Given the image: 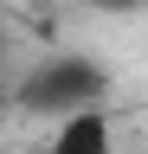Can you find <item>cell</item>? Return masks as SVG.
Returning <instances> with one entry per match:
<instances>
[{"instance_id": "6da1fadb", "label": "cell", "mask_w": 148, "mask_h": 154, "mask_svg": "<svg viewBox=\"0 0 148 154\" xmlns=\"http://www.w3.org/2000/svg\"><path fill=\"white\" fill-rule=\"evenodd\" d=\"M103 96H109V71L97 58H77V51L39 58V64L13 84V103L32 109V116H71L84 103H103Z\"/></svg>"}, {"instance_id": "3957f363", "label": "cell", "mask_w": 148, "mask_h": 154, "mask_svg": "<svg viewBox=\"0 0 148 154\" xmlns=\"http://www.w3.org/2000/svg\"><path fill=\"white\" fill-rule=\"evenodd\" d=\"M90 7H97V13H135L142 0H90Z\"/></svg>"}, {"instance_id": "7a4b0ae2", "label": "cell", "mask_w": 148, "mask_h": 154, "mask_svg": "<svg viewBox=\"0 0 148 154\" xmlns=\"http://www.w3.org/2000/svg\"><path fill=\"white\" fill-rule=\"evenodd\" d=\"M45 154H116V122H109V109L103 103H84V109L58 116Z\"/></svg>"}]
</instances>
